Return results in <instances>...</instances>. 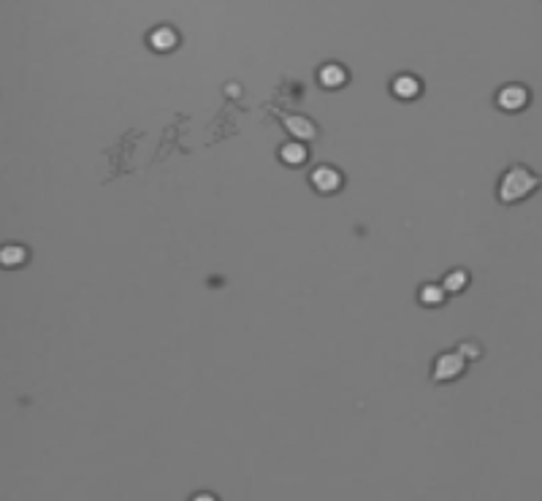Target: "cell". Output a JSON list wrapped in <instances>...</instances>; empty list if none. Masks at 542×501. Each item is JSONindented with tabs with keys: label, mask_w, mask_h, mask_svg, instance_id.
Returning a JSON list of instances; mask_svg holds the SVG:
<instances>
[{
	"label": "cell",
	"mask_w": 542,
	"mask_h": 501,
	"mask_svg": "<svg viewBox=\"0 0 542 501\" xmlns=\"http://www.w3.org/2000/svg\"><path fill=\"white\" fill-rule=\"evenodd\" d=\"M285 125L290 128V133L296 136V139H312L315 136V128H312V122L301 120V117H288Z\"/></svg>",
	"instance_id": "10"
},
{
	"label": "cell",
	"mask_w": 542,
	"mask_h": 501,
	"mask_svg": "<svg viewBox=\"0 0 542 501\" xmlns=\"http://www.w3.org/2000/svg\"><path fill=\"white\" fill-rule=\"evenodd\" d=\"M467 285H469V274L458 268V271H450V274L445 277V285H442V287H445V293H461Z\"/></svg>",
	"instance_id": "11"
},
{
	"label": "cell",
	"mask_w": 542,
	"mask_h": 501,
	"mask_svg": "<svg viewBox=\"0 0 542 501\" xmlns=\"http://www.w3.org/2000/svg\"><path fill=\"white\" fill-rule=\"evenodd\" d=\"M309 182H312V187L320 192H336L342 187V173L336 171V168H331V166H320V168L312 171Z\"/></svg>",
	"instance_id": "4"
},
{
	"label": "cell",
	"mask_w": 542,
	"mask_h": 501,
	"mask_svg": "<svg viewBox=\"0 0 542 501\" xmlns=\"http://www.w3.org/2000/svg\"><path fill=\"white\" fill-rule=\"evenodd\" d=\"M467 369V361L461 352H448V355H439L434 363V380L437 382H450L455 377H461Z\"/></svg>",
	"instance_id": "2"
},
{
	"label": "cell",
	"mask_w": 542,
	"mask_h": 501,
	"mask_svg": "<svg viewBox=\"0 0 542 501\" xmlns=\"http://www.w3.org/2000/svg\"><path fill=\"white\" fill-rule=\"evenodd\" d=\"M534 187H537V176L524 166H515L499 182V201L502 204H518V201H524L526 195H531Z\"/></svg>",
	"instance_id": "1"
},
{
	"label": "cell",
	"mask_w": 542,
	"mask_h": 501,
	"mask_svg": "<svg viewBox=\"0 0 542 501\" xmlns=\"http://www.w3.org/2000/svg\"><path fill=\"white\" fill-rule=\"evenodd\" d=\"M25 260H27V249L25 247H19V244L0 247V266L3 268H19V266H25Z\"/></svg>",
	"instance_id": "6"
},
{
	"label": "cell",
	"mask_w": 542,
	"mask_h": 501,
	"mask_svg": "<svg viewBox=\"0 0 542 501\" xmlns=\"http://www.w3.org/2000/svg\"><path fill=\"white\" fill-rule=\"evenodd\" d=\"M496 104L499 109H505V111H521L526 109L529 104V89L524 85H507L499 89V95H496Z\"/></svg>",
	"instance_id": "3"
},
{
	"label": "cell",
	"mask_w": 542,
	"mask_h": 501,
	"mask_svg": "<svg viewBox=\"0 0 542 501\" xmlns=\"http://www.w3.org/2000/svg\"><path fill=\"white\" fill-rule=\"evenodd\" d=\"M176 44H179V35H176L174 27H168V25L155 27V30L149 33V47H152L155 52H171V49H176Z\"/></svg>",
	"instance_id": "5"
},
{
	"label": "cell",
	"mask_w": 542,
	"mask_h": 501,
	"mask_svg": "<svg viewBox=\"0 0 542 501\" xmlns=\"http://www.w3.org/2000/svg\"><path fill=\"white\" fill-rule=\"evenodd\" d=\"M420 301H423L426 307H439V304H445V287H442V285H426V287L420 290Z\"/></svg>",
	"instance_id": "12"
},
{
	"label": "cell",
	"mask_w": 542,
	"mask_h": 501,
	"mask_svg": "<svg viewBox=\"0 0 542 501\" xmlns=\"http://www.w3.org/2000/svg\"><path fill=\"white\" fill-rule=\"evenodd\" d=\"M345 82H347V70L342 68V66H326V68L320 70V85L328 87V89H336Z\"/></svg>",
	"instance_id": "8"
},
{
	"label": "cell",
	"mask_w": 542,
	"mask_h": 501,
	"mask_svg": "<svg viewBox=\"0 0 542 501\" xmlns=\"http://www.w3.org/2000/svg\"><path fill=\"white\" fill-rule=\"evenodd\" d=\"M280 157L288 166H301V163L307 160V147L298 144V141H290V144H285L280 149Z\"/></svg>",
	"instance_id": "9"
},
{
	"label": "cell",
	"mask_w": 542,
	"mask_h": 501,
	"mask_svg": "<svg viewBox=\"0 0 542 501\" xmlns=\"http://www.w3.org/2000/svg\"><path fill=\"white\" fill-rule=\"evenodd\" d=\"M393 95L402 101H412L420 95V82L415 76H399V79H393Z\"/></svg>",
	"instance_id": "7"
}]
</instances>
